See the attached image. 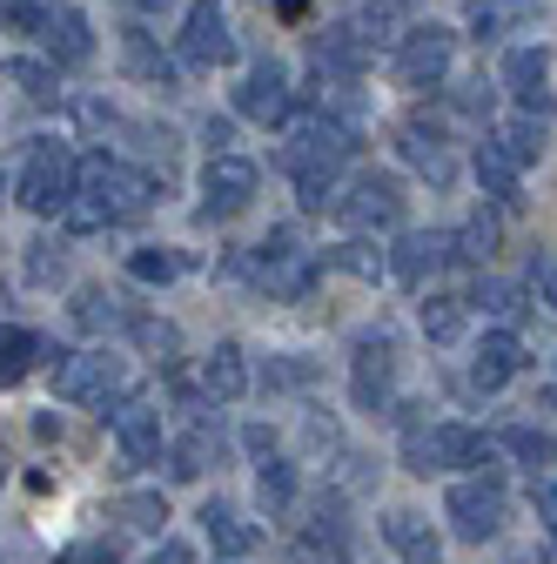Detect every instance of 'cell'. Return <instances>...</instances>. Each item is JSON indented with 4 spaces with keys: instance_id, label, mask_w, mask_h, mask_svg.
Instances as JSON below:
<instances>
[{
    "instance_id": "4",
    "label": "cell",
    "mask_w": 557,
    "mask_h": 564,
    "mask_svg": "<svg viewBox=\"0 0 557 564\" xmlns=\"http://www.w3.org/2000/svg\"><path fill=\"white\" fill-rule=\"evenodd\" d=\"M128 390V364L108 357V349H61V364H54V397L61 403H114Z\"/></svg>"
},
{
    "instance_id": "26",
    "label": "cell",
    "mask_w": 557,
    "mask_h": 564,
    "mask_svg": "<svg viewBox=\"0 0 557 564\" xmlns=\"http://www.w3.org/2000/svg\"><path fill=\"white\" fill-rule=\"evenodd\" d=\"M517 162L498 149V141H477V182H483V195H491V202H517Z\"/></svg>"
},
{
    "instance_id": "15",
    "label": "cell",
    "mask_w": 557,
    "mask_h": 564,
    "mask_svg": "<svg viewBox=\"0 0 557 564\" xmlns=\"http://www.w3.org/2000/svg\"><path fill=\"white\" fill-rule=\"evenodd\" d=\"M444 262H450V236H444V229H409V236L390 249V275L403 282V290H424Z\"/></svg>"
},
{
    "instance_id": "46",
    "label": "cell",
    "mask_w": 557,
    "mask_h": 564,
    "mask_svg": "<svg viewBox=\"0 0 557 564\" xmlns=\"http://www.w3.org/2000/svg\"><path fill=\"white\" fill-rule=\"evenodd\" d=\"M457 108H463V115H491V88H483V82H470V88L457 95Z\"/></svg>"
},
{
    "instance_id": "39",
    "label": "cell",
    "mask_w": 557,
    "mask_h": 564,
    "mask_svg": "<svg viewBox=\"0 0 557 564\" xmlns=\"http://www.w3.org/2000/svg\"><path fill=\"white\" fill-rule=\"evenodd\" d=\"M182 269H188V262H182L175 249H134V256H128V275H134V282H175Z\"/></svg>"
},
{
    "instance_id": "34",
    "label": "cell",
    "mask_w": 557,
    "mask_h": 564,
    "mask_svg": "<svg viewBox=\"0 0 557 564\" xmlns=\"http://www.w3.org/2000/svg\"><path fill=\"white\" fill-rule=\"evenodd\" d=\"M208 457H216V437H208V423L195 416V431H188V437L175 444L168 470H175V477H201V470H208Z\"/></svg>"
},
{
    "instance_id": "14",
    "label": "cell",
    "mask_w": 557,
    "mask_h": 564,
    "mask_svg": "<svg viewBox=\"0 0 557 564\" xmlns=\"http://www.w3.org/2000/svg\"><path fill=\"white\" fill-rule=\"evenodd\" d=\"M108 423H114V444H121V457H128V464H155V457H162V410H155L149 397L114 403V410H108Z\"/></svg>"
},
{
    "instance_id": "18",
    "label": "cell",
    "mask_w": 557,
    "mask_h": 564,
    "mask_svg": "<svg viewBox=\"0 0 557 564\" xmlns=\"http://www.w3.org/2000/svg\"><path fill=\"white\" fill-rule=\"evenodd\" d=\"M504 88L531 115H550V61H544V47H511L504 54Z\"/></svg>"
},
{
    "instance_id": "8",
    "label": "cell",
    "mask_w": 557,
    "mask_h": 564,
    "mask_svg": "<svg viewBox=\"0 0 557 564\" xmlns=\"http://www.w3.org/2000/svg\"><path fill=\"white\" fill-rule=\"evenodd\" d=\"M350 397H357V410H370V416H390V410H396V349H390V336H357Z\"/></svg>"
},
{
    "instance_id": "37",
    "label": "cell",
    "mask_w": 557,
    "mask_h": 564,
    "mask_svg": "<svg viewBox=\"0 0 557 564\" xmlns=\"http://www.w3.org/2000/svg\"><path fill=\"white\" fill-rule=\"evenodd\" d=\"M504 451H517L531 470H537V464H557V437H550V431H531V423H511V431H504Z\"/></svg>"
},
{
    "instance_id": "13",
    "label": "cell",
    "mask_w": 557,
    "mask_h": 564,
    "mask_svg": "<svg viewBox=\"0 0 557 564\" xmlns=\"http://www.w3.org/2000/svg\"><path fill=\"white\" fill-rule=\"evenodd\" d=\"M182 61L188 67H229L236 61V34H229V14L216 0H188L182 14Z\"/></svg>"
},
{
    "instance_id": "23",
    "label": "cell",
    "mask_w": 557,
    "mask_h": 564,
    "mask_svg": "<svg viewBox=\"0 0 557 564\" xmlns=\"http://www.w3.org/2000/svg\"><path fill=\"white\" fill-rule=\"evenodd\" d=\"M201 383L216 403H236L249 390V364H242V343H216L208 349V364H201Z\"/></svg>"
},
{
    "instance_id": "19",
    "label": "cell",
    "mask_w": 557,
    "mask_h": 564,
    "mask_svg": "<svg viewBox=\"0 0 557 564\" xmlns=\"http://www.w3.org/2000/svg\"><path fill=\"white\" fill-rule=\"evenodd\" d=\"M517 370H524V343H517L511 329H498V336L477 343V357H470V383H477V390H504Z\"/></svg>"
},
{
    "instance_id": "10",
    "label": "cell",
    "mask_w": 557,
    "mask_h": 564,
    "mask_svg": "<svg viewBox=\"0 0 557 564\" xmlns=\"http://www.w3.org/2000/svg\"><path fill=\"white\" fill-rule=\"evenodd\" d=\"M450 61H457V34L450 28H409L403 47H396V82L403 88H437L450 75Z\"/></svg>"
},
{
    "instance_id": "35",
    "label": "cell",
    "mask_w": 557,
    "mask_h": 564,
    "mask_svg": "<svg viewBox=\"0 0 557 564\" xmlns=\"http://www.w3.org/2000/svg\"><path fill=\"white\" fill-rule=\"evenodd\" d=\"M498 149H504L517 169H524V162H537V155H544V121H531V115H524V121L498 128Z\"/></svg>"
},
{
    "instance_id": "16",
    "label": "cell",
    "mask_w": 557,
    "mask_h": 564,
    "mask_svg": "<svg viewBox=\"0 0 557 564\" xmlns=\"http://www.w3.org/2000/svg\"><path fill=\"white\" fill-rule=\"evenodd\" d=\"M309 61H316V75H329V82H357L370 67V34L363 28H323L309 41Z\"/></svg>"
},
{
    "instance_id": "33",
    "label": "cell",
    "mask_w": 557,
    "mask_h": 564,
    "mask_svg": "<svg viewBox=\"0 0 557 564\" xmlns=\"http://www.w3.org/2000/svg\"><path fill=\"white\" fill-rule=\"evenodd\" d=\"M450 256H457V262H491V256H498V223H491V216H470V223L450 236Z\"/></svg>"
},
{
    "instance_id": "28",
    "label": "cell",
    "mask_w": 557,
    "mask_h": 564,
    "mask_svg": "<svg viewBox=\"0 0 557 564\" xmlns=\"http://www.w3.org/2000/svg\"><path fill=\"white\" fill-rule=\"evenodd\" d=\"M403 162H409V169H424L430 182H450V149H444L430 128H403Z\"/></svg>"
},
{
    "instance_id": "31",
    "label": "cell",
    "mask_w": 557,
    "mask_h": 564,
    "mask_svg": "<svg viewBox=\"0 0 557 564\" xmlns=\"http://www.w3.org/2000/svg\"><path fill=\"white\" fill-rule=\"evenodd\" d=\"M463 323H470V296H430L424 303V336L430 343H457Z\"/></svg>"
},
{
    "instance_id": "12",
    "label": "cell",
    "mask_w": 557,
    "mask_h": 564,
    "mask_svg": "<svg viewBox=\"0 0 557 564\" xmlns=\"http://www.w3.org/2000/svg\"><path fill=\"white\" fill-rule=\"evenodd\" d=\"M236 115H249L255 128H290V121H296V88H290L283 67H275V61H255L249 82L236 88Z\"/></svg>"
},
{
    "instance_id": "11",
    "label": "cell",
    "mask_w": 557,
    "mask_h": 564,
    "mask_svg": "<svg viewBox=\"0 0 557 564\" xmlns=\"http://www.w3.org/2000/svg\"><path fill=\"white\" fill-rule=\"evenodd\" d=\"M255 162H242V155H208V169H201V216L208 223H222V216H242V208L255 202Z\"/></svg>"
},
{
    "instance_id": "22",
    "label": "cell",
    "mask_w": 557,
    "mask_h": 564,
    "mask_svg": "<svg viewBox=\"0 0 557 564\" xmlns=\"http://www.w3.org/2000/svg\"><path fill=\"white\" fill-rule=\"evenodd\" d=\"M383 538L403 551V564H444V551H437L424 511H390V518H383Z\"/></svg>"
},
{
    "instance_id": "48",
    "label": "cell",
    "mask_w": 557,
    "mask_h": 564,
    "mask_svg": "<svg viewBox=\"0 0 557 564\" xmlns=\"http://www.w3.org/2000/svg\"><path fill=\"white\" fill-rule=\"evenodd\" d=\"M149 564H195V551H188V544H175V538H168V544H162V551H155V557H149Z\"/></svg>"
},
{
    "instance_id": "49",
    "label": "cell",
    "mask_w": 557,
    "mask_h": 564,
    "mask_svg": "<svg viewBox=\"0 0 557 564\" xmlns=\"http://www.w3.org/2000/svg\"><path fill=\"white\" fill-rule=\"evenodd\" d=\"M201 141H208V155H222V149H229V121H208Z\"/></svg>"
},
{
    "instance_id": "25",
    "label": "cell",
    "mask_w": 557,
    "mask_h": 564,
    "mask_svg": "<svg viewBox=\"0 0 557 564\" xmlns=\"http://www.w3.org/2000/svg\"><path fill=\"white\" fill-rule=\"evenodd\" d=\"M537 14H544V0H470L477 41H491V34H504V28H524V21H537Z\"/></svg>"
},
{
    "instance_id": "50",
    "label": "cell",
    "mask_w": 557,
    "mask_h": 564,
    "mask_svg": "<svg viewBox=\"0 0 557 564\" xmlns=\"http://www.w3.org/2000/svg\"><path fill=\"white\" fill-rule=\"evenodd\" d=\"M0 484H8V451H0Z\"/></svg>"
},
{
    "instance_id": "51",
    "label": "cell",
    "mask_w": 557,
    "mask_h": 564,
    "mask_svg": "<svg viewBox=\"0 0 557 564\" xmlns=\"http://www.w3.org/2000/svg\"><path fill=\"white\" fill-rule=\"evenodd\" d=\"M517 564H531V557H517Z\"/></svg>"
},
{
    "instance_id": "32",
    "label": "cell",
    "mask_w": 557,
    "mask_h": 564,
    "mask_svg": "<svg viewBox=\"0 0 557 564\" xmlns=\"http://www.w3.org/2000/svg\"><path fill=\"white\" fill-rule=\"evenodd\" d=\"M329 262H336L342 275H357V282H376V275L390 269V256H383V249H376L370 236H350V242H342V249H336Z\"/></svg>"
},
{
    "instance_id": "36",
    "label": "cell",
    "mask_w": 557,
    "mask_h": 564,
    "mask_svg": "<svg viewBox=\"0 0 557 564\" xmlns=\"http://www.w3.org/2000/svg\"><path fill=\"white\" fill-rule=\"evenodd\" d=\"M0 82H14L28 101H54V67L41 61H0Z\"/></svg>"
},
{
    "instance_id": "5",
    "label": "cell",
    "mask_w": 557,
    "mask_h": 564,
    "mask_svg": "<svg viewBox=\"0 0 557 564\" xmlns=\"http://www.w3.org/2000/svg\"><path fill=\"white\" fill-rule=\"evenodd\" d=\"M14 195H21V208H34V216H61V208L75 202V155H67L61 141H34Z\"/></svg>"
},
{
    "instance_id": "38",
    "label": "cell",
    "mask_w": 557,
    "mask_h": 564,
    "mask_svg": "<svg viewBox=\"0 0 557 564\" xmlns=\"http://www.w3.org/2000/svg\"><path fill=\"white\" fill-rule=\"evenodd\" d=\"M128 329H134V343H142V349H149L155 364H175V349H182V329H175V323H155V316H134Z\"/></svg>"
},
{
    "instance_id": "6",
    "label": "cell",
    "mask_w": 557,
    "mask_h": 564,
    "mask_svg": "<svg viewBox=\"0 0 557 564\" xmlns=\"http://www.w3.org/2000/svg\"><path fill=\"white\" fill-rule=\"evenodd\" d=\"M403 457H409V470H457V464H483L491 457V444H483L470 423H409V437H403Z\"/></svg>"
},
{
    "instance_id": "29",
    "label": "cell",
    "mask_w": 557,
    "mask_h": 564,
    "mask_svg": "<svg viewBox=\"0 0 557 564\" xmlns=\"http://www.w3.org/2000/svg\"><path fill=\"white\" fill-rule=\"evenodd\" d=\"M21 269H28V282H34V290H54V282H67V242H54V236H34Z\"/></svg>"
},
{
    "instance_id": "3",
    "label": "cell",
    "mask_w": 557,
    "mask_h": 564,
    "mask_svg": "<svg viewBox=\"0 0 557 564\" xmlns=\"http://www.w3.org/2000/svg\"><path fill=\"white\" fill-rule=\"evenodd\" d=\"M316 249H303L296 242V229H269L255 249H249V282L262 296H275V303H296V296H309V282H316Z\"/></svg>"
},
{
    "instance_id": "21",
    "label": "cell",
    "mask_w": 557,
    "mask_h": 564,
    "mask_svg": "<svg viewBox=\"0 0 557 564\" xmlns=\"http://www.w3.org/2000/svg\"><path fill=\"white\" fill-rule=\"evenodd\" d=\"M121 67H128L134 82L175 88V61H168V54L155 47V34H149V28H128V34H121Z\"/></svg>"
},
{
    "instance_id": "42",
    "label": "cell",
    "mask_w": 557,
    "mask_h": 564,
    "mask_svg": "<svg viewBox=\"0 0 557 564\" xmlns=\"http://www.w3.org/2000/svg\"><path fill=\"white\" fill-rule=\"evenodd\" d=\"M470 303H483L498 323H517V316H524V296L511 290V282H477V296H470Z\"/></svg>"
},
{
    "instance_id": "2",
    "label": "cell",
    "mask_w": 557,
    "mask_h": 564,
    "mask_svg": "<svg viewBox=\"0 0 557 564\" xmlns=\"http://www.w3.org/2000/svg\"><path fill=\"white\" fill-rule=\"evenodd\" d=\"M350 155H357V134H350V121H336V115H316V121H303L283 141V169L296 175L303 208H323L329 202V188H336V175H342V162H350Z\"/></svg>"
},
{
    "instance_id": "30",
    "label": "cell",
    "mask_w": 557,
    "mask_h": 564,
    "mask_svg": "<svg viewBox=\"0 0 557 564\" xmlns=\"http://www.w3.org/2000/svg\"><path fill=\"white\" fill-rule=\"evenodd\" d=\"M121 323H128V310H121L108 290H81V296H75V329L108 336V329H121Z\"/></svg>"
},
{
    "instance_id": "41",
    "label": "cell",
    "mask_w": 557,
    "mask_h": 564,
    "mask_svg": "<svg viewBox=\"0 0 557 564\" xmlns=\"http://www.w3.org/2000/svg\"><path fill=\"white\" fill-rule=\"evenodd\" d=\"M531 303L544 310V316H557V256H531Z\"/></svg>"
},
{
    "instance_id": "20",
    "label": "cell",
    "mask_w": 557,
    "mask_h": 564,
    "mask_svg": "<svg viewBox=\"0 0 557 564\" xmlns=\"http://www.w3.org/2000/svg\"><path fill=\"white\" fill-rule=\"evenodd\" d=\"M201 531H208V544H216L222 557H249L255 538H262V531H255L236 505H222V498H216V505H201Z\"/></svg>"
},
{
    "instance_id": "7",
    "label": "cell",
    "mask_w": 557,
    "mask_h": 564,
    "mask_svg": "<svg viewBox=\"0 0 557 564\" xmlns=\"http://www.w3.org/2000/svg\"><path fill=\"white\" fill-rule=\"evenodd\" d=\"M444 511H450V531H457L463 544H483V538H498V531H504L511 498H504V484H498V477H470V484H457L450 498H444Z\"/></svg>"
},
{
    "instance_id": "9",
    "label": "cell",
    "mask_w": 557,
    "mask_h": 564,
    "mask_svg": "<svg viewBox=\"0 0 557 564\" xmlns=\"http://www.w3.org/2000/svg\"><path fill=\"white\" fill-rule=\"evenodd\" d=\"M336 216L350 223L357 236H370V229H396V223H403V182H396V175H383V169L357 175V188L336 202Z\"/></svg>"
},
{
    "instance_id": "47",
    "label": "cell",
    "mask_w": 557,
    "mask_h": 564,
    "mask_svg": "<svg viewBox=\"0 0 557 564\" xmlns=\"http://www.w3.org/2000/svg\"><path fill=\"white\" fill-rule=\"evenodd\" d=\"M242 444H249V451H255V457H275V437H269V431H262V423H249V431H242Z\"/></svg>"
},
{
    "instance_id": "1",
    "label": "cell",
    "mask_w": 557,
    "mask_h": 564,
    "mask_svg": "<svg viewBox=\"0 0 557 564\" xmlns=\"http://www.w3.org/2000/svg\"><path fill=\"white\" fill-rule=\"evenodd\" d=\"M149 202H155V182L149 175H134L108 155H88L75 162V202L61 208L75 229H108V223H134V216H149Z\"/></svg>"
},
{
    "instance_id": "44",
    "label": "cell",
    "mask_w": 557,
    "mask_h": 564,
    "mask_svg": "<svg viewBox=\"0 0 557 564\" xmlns=\"http://www.w3.org/2000/svg\"><path fill=\"white\" fill-rule=\"evenodd\" d=\"M531 505H537V518H544V531H550V544H557V484H537Z\"/></svg>"
},
{
    "instance_id": "40",
    "label": "cell",
    "mask_w": 557,
    "mask_h": 564,
    "mask_svg": "<svg viewBox=\"0 0 557 564\" xmlns=\"http://www.w3.org/2000/svg\"><path fill=\"white\" fill-rule=\"evenodd\" d=\"M121 518H128V531H162L168 505L155 498V490H134V498H121Z\"/></svg>"
},
{
    "instance_id": "24",
    "label": "cell",
    "mask_w": 557,
    "mask_h": 564,
    "mask_svg": "<svg viewBox=\"0 0 557 564\" xmlns=\"http://www.w3.org/2000/svg\"><path fill=\"white\" fill-rule=\"evenodd\" d=\"M47 357V343L34 336V329H21V323H8V329H0V390H14L34 364Z\"/></svg>"
},
{
    "instance_id": "45",
    "label": "cell",
    "mask_w": 557,
    "mask_h": 564,
    "mask_svg": "<svg viewBox=\"0 0 557 564\" xmlns=\"http://www.w3.org/2000/svg\"><path fill=\"white\" fill-rule=\"evenodd\" d=\"M54 564H114V544H75V551H61Z\"/></svg>"
},
{
    "instance_id": "43",
    "label": "cell",
    "mask_w": 557,
    "mask_h": 564,
    "mask_svg": "<svg viewBox=\"0 0 557 564\" xmlns=\"http://www.w3.org/2000/svg\"><path fill=\"white\" fill-rule=\"evenodd\" d=\"M269 383L275 390H303V383H316V364L309 357H275L269 364Z\"/></svg>"
},
{
    "instance_id": "27",
    "label": "cell",
    "mask_w": 557,
    "mask_h": 564,
    "mask_svg": "<svg viewBox=\"0 0 557 564\" xmlns=\"http://www.w3.org/2000/svg\"><path fill=\"white\" fill-rule=\"evenodd\" d=\"M255 498H262V511H269V518H283V511L296 505V464L262 457V470H255Z\"/></svg>"
},
{
    "instance_id": "17",
    "label": "cell",
    "mask_w": 557,
    "mask_h": 564,
    "mask_svg": "<svg viewBox=\"0 0 557 564\" xmlns=\"http://www.w3.org/2000/svg\"><path fill=\"white\" fill-rule=\"evenodd\" d=\"M41 41H47L54 67H81L95 54V34H88V14L81 8H41Z\"/></svg>"
}]
</instances>
